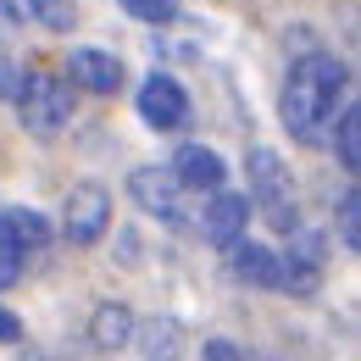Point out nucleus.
I'll list each match as a JSON object with an SVG mask.
<instances>
[{
	"instance_id": "nucleus-8",
	"label": "nucleus",
	"mask_w": 361,
	"mask_h": 361,
	"mask_svg": "<svg viewBox=\"0 0 361 361\" xmlns=\"http://www.w3.org/2000/svg\"><path fill=\"white\" fill-rule=\"evenodd\" d=\"M128 195L145 217H161V223H178L183 206V183L173 178V167H134L128 173Z\"/></svg>"
},
{
	"instance_id": "nucleus-11",
	"label": "nucleus",
	"mask_w": 361,
	"mask_h": 361,
	"mask_svg": "<svg viewBox=\"0 0 361 361\" xmlns=\"http://www.w3.org/2000/svg\"><path fill=\"white\" fill-rule=\"evenodd\" d=\"M228 267H233L239 283H250V289H278V250L245 239V233L228 245Z\"/></svg>"
},
{
	"instance_id": "nucleus-12",
	"label": "nucleus",
	"mask_w": 361,
	"mask_h": 361,
	"mask_svg": "<svg viewBox=\"0 0 361 361\" xmlns=\"http://www.w3.org/2000/svg\"><path fill=\"white\" fill-rule=\"evenodd\" d=\"M173 178L183 183V189H217V183L228 178V161L212 150V145H178V156H173Z\"/></svg>"
},
{
	"instance_id": "nucleus-19",
	"label": "nucleus",
	"mask_w": 361,
	"mask_h": 361,
	"mask_svg": "<svg viewBox=\"0 0 361 361\" xmlns=\"http://www.w3.org/2000/svg\"><path fill=\"white\" fill-rule=\"evenodd\" d=\"M200 356H212V361H239V356H245V345H233V339H206V345H200Z\"/></svg>"
},
{
	"instance_id": "nucleus-6",
	"label": "nucleus",
	"mask_w": 361,
	"mask_h": 361,
	"mask_svg": "<svg viewBox=\"0 0 361 361\" xmlns=\"http://www.w3.org/2000/svg\"><path fill=\"white\" fill-rule=\"evenodd\" d=\"M106 228H111V195L100 183H73L61 200V239L73 250H90L106 239Z\"/></svg>"
},
{
	"instance_id": "nucleus-21",
	"label": "nucleus",
	"mask_w": 361,
	"mask_h": 361,
	"mask_svg": "<svg viewBox=\"0 0 361 361\" xmlns=\"http://www.w3.org/2000/svg\"><path fill=\"white\" fill-rule=\"evenodd\" d=\"M0 345H23V322L0 306Z\"/></svg>"
},
{
	"instance_id": "nucleus-9",
	"label": "nucleus",
	"mask_w": 361,
	"mask_h": 361,
	"mask_svg": "<svg viewBox=\"0 0 361 361\" xmlns=\"http://www.w3.org/2000/svg\"><path fill=\"white\" fill-rule=\"evenodd\" d=\"M206 195H212V200L200 206V233H206V245L228 250V245L245 233V223H250V200H245V195H228L223 183L206 189Z\"/></svg>"
},
{
	"instance_id": "nucleus-5",
	"label": "nucleus",
	"mask_w": 361,
	"mask_h": 361,
	"mask_svg": "<svg viewBox=\"0 0 361 361\" xmlns=\"http://www.w3.org/2000/svg\"><path fill=\"white\" fill-rule=\"evenodd\" d=\"M50 245V223L39 212H17V206H6L0 212V289H11L28 262H34V250H45Z\"/></svg>"
},
{
	"instance_id": "nucleus-3",
	"label": "nucleus",
	"mask_w": 361,
	"mask_h": 361,
	"mask_svg": "<svg viewBox=\"0 0 361 361\" xmlns=\"http://www.w3.org/2000/svg\"><path fill=\"white\" fill-rule=\"evenodd\" d=\"M11 106H17V123L34 139L67 134V123H73V78H61V73H28V84H23V94Z\"/></svg>"
},
{
	"instance_id": "nucleus-20",
	"label": "nucleus",
	"mask_w": 361,
	"mask_h": 361,
	"mask_svg": "<svg viewBox=\"0 0 361 361\" xmlns=\"http://www.w3.org/2000/svg\"><path fill=\"white\" fill-rule=\"evenodd\" d=\"M0 17L6 23H28L34 17V0H0Z\"/></svg>"
},
{
	"instance_id": "nucleus-2",
	"label": "nucleus",
	"mask_w": 361,
	"mask_h": 361,
	"mask_svg": "<svg viewBox=\"0 0 361 361\" xmlns=\"http://www.w3.org/2000/svg\"><path fill=\"white\" fill-rule=\"evenodd\" d=\"M245 173H250V212H262V223L278 228V233H289V228L300 223V200H295V178H289V161L267 150V145H256L250 150V161H245Z\"/></svg>"
},
{
	"instance_id": "nucleus-14",
	"label": "nucleus",
	"mask_w": 361,
	"mask_h": 361,
	"mask_svg": "<svg viewBox=\"0 0 361 361\" xmlns=\"http://www.w3.org/2000/svg\"><path fill=\"white\" fill-rule=\"evenodd\" d=\"M134 339V312L128 306H100L90 317V345L94 350H123Z\"/></svg>"
},
{
	"instance_id": "nucleus-15",
	"label": "nucleus",
	"mask_w": 361,
	"mask_h": 361,
	"mask_svg": "<svg viewBox=\"0 0 361 361\" xmlns=\"http://www.w3.org/2000/svg\"><path fill=\"white\" fill-rule=\"evenodd\" d=\"M145 356H173L178 350V322H134V339Z\"/></svg>"
},
{
	"instance_id": "nucleus-1",
	"label": "nucleus",
	"mask_w": 361,
	"mask_h": 361,
	"mask_svg": "<svg viewBox=\"0 0 361 361\" xmlns=\"http://www.w3.org/2000/svg\"><path fill=\"white\" fill-rule=\"evenodd\" d=\"M350 94L345 61H334L328 50H306L289 61V84H283V128L295 145H328V123Z\"/></svg>"
},
{
	"instance_id": "nucleus-13",
	"label": "nucleus",
	"mask_w": 361,
	"mask_h": 361,
	"mask_svg": "<svg viewBox=\"0 0 361 361\" xmlns=\"http://www.w3.org/2000/svg\"><path fill=\"white\" fill-rule=\"evenodd\" d=\"M328 139H334V156H339V167H345V173H356V167H361V111L350 106V100L334 111Z\"/></svg>"
},
{
	"instance_id": "nucleus-17",
	"label": "nucleus",
	"mask_w": 361,
	"mask_h": 361,
	"mask_svg": "<svg viewBox=\"0 0 361 361\" xmlns=\"http://www.w3.org/2000/svg\"><path fill=\"white\" fill-rule=\"evenodd\" d=\"M339 239H345V250H361V195L356 189L339 195Z\"/></svg>"
},
{
	"instance_id": "nucleus-10",
	"label": "nucleus",
	"mask_w": 361,
	"mask_h": 361,
	"mask_svg": "<svg viewBox=\"0 0 361 361\" xmlns=\"http://www.w3.org/2000/svg\"><path fill=\"white\" fill-rule=\"evenodd\" d=\"M67 78H73V90L117 94L123 90V61H117L111 50H73V56H67Z\"/></svg>"
},
{
	"instance_id": "nucleus-16",
	"label": "nucleus",
	"mask_w": 361,
	"mask_h": 361,
	"mask_svg": "<svg viewBox=\"0 0 361 361\" xmlns=\"http://www.w3.org/2000/svg\"><path fill=\"white\" fill-rule=\"evenodd\" d=\"M123 11H128V17H139V23H150V28L178 23V0H123Z\"/></svg>"
},
{
	"instance_id": "nucleus-4",
	"label": "nucleus",
	"mask_w": 361,
	"mask_h": 361,
	"mask_svg": "<svg viewBox=\"0 0 361 361\" xmlns=\"http://www.w3.org/2000/svg\"><path fill=\"white\" fill-rule=\"evenodd\" d=\"M328 272V239L317 228H289V250H278V289L289 300H312Z\"/></svg>"
},
{
	"instance_id": "nucleus-7",
	"label": "nucleus",
	"mask_w": 361,
	"mask_h": 361,
	"mask_svg": "<svg viewBox=\"0 0 361 361\" xmlns=\"http://www.w3.org/2000/svg\"><path fill=\"white\" fill-rule=\"evenodd\" d=\"M139 117H145V128H156V134H173L189 123V94H183L178 78H167V73H150L145 84H139Z\"/></svg>"
},
{
	"instance_id": "nucleus-18",
	"label": "nucleus",
	"mask_w": 361,
	"mask_h": 361,
	"mask_svg": "<svg viewBox=\"0 0 361 361\" xmlns=\"http://www.w3.org/2000/svg\"><path fill=\"white\" fill-rule=\"evenodd\" d=\"M28 84V67L23 61H11V56H0V100H17Z\"/></svg>"
}]
</instances>
